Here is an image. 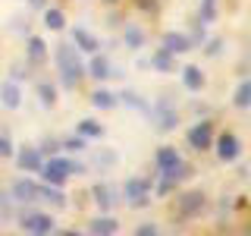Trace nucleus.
Here are the masks:
<instances>
[{
	"instance_id": "nucleus-34",
	"label": "nucleus",
	"mask_w": 251,
	"mask_h": 236,
	"mask_svg": "<svg viewBox=\"0 0 251 236\" xmlns=\"http://www.w3.org/2000/svg\"><path fill=\"white\" fill-rule=\"evenodd\" d=\"M13 154V142L10 136H0V157H10Z\"/></svg>"
},
{
	"instance_id": "nucleus-21",
	"label": "nucleus",
	"mask_w": 251,
	"mask_h": 236,
	"mask_svg": "<svg viewBox=\"0 0 251 236\" xmlns=\"http://www.w3.org/2000/svg\"><path fill=\"white\" fill-rule=\"evenodd\" d=\"M182 85L188 91H201L204 88V73H201V66H185L182 69Z\"/></svg>"
},
{
	"instance_id": "nucleus-13",
	"label": "nucleus",
	"mask_w": 251,
	"mask_h": 236,
	"mask_svg": "<svg viewBox=\"0 0 251 236\" xmlns=\"http://www.w3.org/2000/svg\"><path fill=\"white\" fill-rule=\"evenodd\" d=\"M41 148H22L19 154H16V164H19V170L25 173H38V167H41Z\"/></svg>"
},
{
	"instance_id": "nucleus-30",
	"label": "nucleus",
	"mask_w": 251,
	"mask_h": 236,
	"mask_svg": "<svg viewBox=\"0 0 251 236\" xmlns=\"http://www.w3.org/2000/svg\"><path fill=\"white\" fill-rule=\"evenodd\" d=\"M85 142H88V139H82V136H69V139H63V142H60V148H66V151H85Z\"/></svg>"
},
{
	"instance_id": "nucleus-25",
	"label": "nucleus",
	"mask_w": 251,
	"mask_h": 236,
	"mask_svg": "<svg viewBox=\"0 0 251 236\" xmlns=\"http://www.w3.org/2000/svg\"><path fill=\"white\" fill-rule=\"evenodd\" d=\"M75 129H78L82 139H104V126H100L98 120H82Z\"/></svg>"
},
{
	"instance_id": "nucleus-7",
	"label": "nucleus",
	"mask_w": 251,
	"mask_h": 236,
	"mask_svg": "<svg viewBox=\"0 0 251 236\" xmlns=\"http://www.w3.org/2000/svg\"><path fill=\"white\" fill-rule=\"evenodd\" d=\"M19 227H22L25 233H38V236L57 230L53 217H50V214H38V211H28V214H22V217H19Z\"/></svg>"
},
{
	"instance_id": "nucleus-12",
	"label": "nucleus",
	"mask_w": 251,
	"mask_h": 236,
	"mask_svg": "<svg viewBox=\"0 0 251 236\" xmlns=\"http://www.w3.org/2000/svg\"><path fill=\"white\" fill-rule=\"evenodd\" d=\"M160 44H163V51H170V54H185V51H192V41H188V35H182V31H163Z\"/></svg>"
},
{
	"instance_id": "nucleus-11",
	"label": "nucleus",
	"mask_w": 251,
	"mask_h": 236,
	"mask_svg": "<svg viewBox=\"0 0 251 236\" xmlns=\"http://www.w3.org/2000/svg\"><path fill=\"white\" fill-rule=\"evenodd\" d=\"M85 76H91V79H98V82H104V79H110V76H120L113 66H110V60L104 57V54H94L91 57V63H88V69H85Z\"/></svg>"
},
{
	"instance_id": "nucleus-31",
	"label": "nucleus",
	"mask_w": 251,
	"mask_h": 236,
	"mask_svg": "<svg viewBox=\"0 0 251 236\" xmlns=\"http://www.w3.org/2000/svg\"><path fill=\"white\" fill-rule=\"evenodd\" d=\"M204 38H207V31H204V22H195V31L188 35V41H192V47H195V44H204Z\"/></svg>"
},
{
	"instance_id": "nucleus-35",
	"label": "nucleus",
	"mask_w": 251,
	"mask_h": 236,
	"mask_svg": "<svg viewBox=\"0 0 251 236\" xmlns=\"http://www.w3.org/2000/svg\"><path fill=\"white\" fill-rule=\"evenodd\" d=\"M135 6L145 13H157V0H135Z\"/></svg>"
},
{
	"instance_id": "nucleus-20",
	"label": "nucleus",
	"mask_w": 251,
	"mask_h": 236,
	"mask_svg": "<svg viewBox=\"0 0 251 236\" xmlns=\"http://www.w3.org/2000/svg\"><path fill=\"white\" fill-rule=\"evenodd\" d=\"M151 66L154 69H160V73H173V69H176V54H170V51H154L151 54Z\"/></svg>"
},
{
	"instance_id": "nucleus-9",
	"label": "nucleus",
	"mask_w": 251,
	"mask_h": 236,
	"mask_svg": "<svg viewBox=\"0 0 251 236\" xmlns=\"http://www.w3.org/2000/svg\"><path fill=\"white\" fill-rule=\"evenodd\" d=\"M179 164H182V157H179V151L173 145H160V148H157V154H154L157 173H170L173 167H179Z\"/></svg>"
},
{
	"instance_id": "nucleus-29",
	"label": "nucleus",
	"mask_w": 251,
	"mask_h": 236,
	"mask_svg": "<svg viewBox=\"0 0 251 236\" xmlns=\"http://www.w3.org/2000/svg\"><path fill=\"white\" fill-rule=\"evenodd\" d=\"M120 101H123V104H129L132 110H141V114L148 110V101H141V94H135V91H123Z\"/></svg>"
},
{
	"instance_id": "nucleus-28",
	"label": "nucleus",
	"mask_w": 251,
	"mask_h": 236,
	"mask_svg": "<svg viewBox=\"0 0 251 236\" xmlns=\"http://www.w3.org/2000/svg\"><path fill=\"white\" fill-rule=\"evenodd\" d=\"M217 19V0H201V13H198V22H214Z\"/></svg>"
},
{
	"instance_id": "nucleus-18",
	"label": "nucleus",
	"mask_w": 251,
	"mask_h": 236,
	"mask_svg": "<svg viewBox=\"0 0 251 236\" xmlns=\"http://www.w3.org/2000/svg\"><path fill=\"white\" fill-rule=\"evenodd\" d=\"M38 202H50L53 208H66V195H63L57 186H50V183L38 186Z\"/></svg>"
},
{
	"instance_id": "nucleus-15",
	"label": "nucleus",
	"mask_w": 251,
	"mask_h": 236,
	"mask_svg": "<svg viewBox=\"0 0 251 236\" xmlns=\"http://www.w3.org/2000/svg\"><path fill=\"white\" fill-rule=\"evenodd\" d=\"M145 29L135 26V22H126V29H123V44L129 47V51H141L145 47Z\"/></svg>"
},
{
	"instance_id": "nucleus-39",
	"label": "nucleus",
	"mask_w": 251,
	"mask_h": 236,
	"mask_svg": "<svg viewBox=\"0 0 251 236\" xmlns=\"http://www.w3.org/2000/svg\"><path fill=\"white\" fill-rule=\"evenodd\" d=\"M28 3L35 6V10H44V6H47V0H28Z\"/></svg>"
},
{
	"instance_id": "nucleus-8",
	"label": "nucleus",
	"mask_w": 251,
	"mask_h": 236,
	"mask_svg": "<svg viewBox=\"0 0 251 236\" xmlns=\"http://www.w3.org/2000/svg\"><path fill=\"white\" fill-rule=\"evenodd\" d=\"M207 208V202H204V192H185V195H179L176 199V211H179V217H198L201 211Z\"/></svg>"
},
{
	"instance_id": "nucleus-36",
	"label": "nucleus",
	"mask_w": 251,
	"mask_h": 236,
	"mask_svg": "<svg viewBox=\"0 0 251 236\" xmlns=\"http://www.w3.org/2000/svg\"><path fill=\"white\" fill-rule=\"evenodd\" d=\"M135 233H138V236H154V233H157V227H154V224H141Z\"/></svg>"
},
{
	"instance_id": "nucleus-27",
	"label": "nucleus",
	"mask_w": 251,
	"mask_h": 236,
	"mask_svg": "<svg viewBox=\"0 0 251 236\" xmlns=\"http://www.w3.org/2000/svg\"><path fill=\"white\" fill-rule=\"evenodd\" d=\"M38 101H41L44 107H53L57 104V88H53L50 82H38Z\"/></svg>"
},
{
	"instance_id": "nucleus-32",
	"label": "nucleus",
	"mask_w": 251,
	"mask_h": 236,
	"mask_svg": "<svg viewBox=\"0 0 251 236\" xmlns=\"http://www.w3.org/2000/svg\"><path fill=\"white\" fill-rule=\"evenodd\" d=\"M94 161H98V167H113V164H116V154L113 151H100Z\"/></svg>"
},
{
	"instance_id": "nucleus-2",
	"label": "nucleus",
	"mask_w": 251,
	"mask_h": 236,
	"mask_svg": "<svg viewBox=\"0 0 251 236\" xmlns=\"http://www.w3.org/2000/svg\"><path fill=\"white\" fill-rule=\"evenodd\" d=\"M145 114L151 117V123H154L157 132H173L179 126V110H176V104H173L167 94H163V98H157L154 104H148Z\"/></svg>"
},
{
	"instance_id": "nucleus-33",
	"label": "nucleus",
	"mask_w": 251,
	"mask_h": 236,
	"mask_svg": "<svg viewBox=\"0 0 251 236\" xmlns=\"http://www.w3.org/2000/svg\"><path fill=\"white\" fill-rule=\"evenodd\" d=\"M220 47H223V41H220V38H210L207 47H204V54H207V57H217V54H220Z\"/></svg>"
},
{
	"instance_id": "nucleus-24",
	"label": "nucleus",
	"mask_w": 251,
	"mask_h": 236,
	"mask_svg": "<svg viewBox=\"0 0 251 236\" xmlns=\"http://www.w3.org/2000/svg\"><path fill=\"white\" fill-rule=\"evenodd\" d=\"M44 29H50V31L66 29V16H63V10H47L44 6Z\"/></svg>"
},
{
	"instance_id": "nucleus-19",
	"label": "nucleus",
	"mask_w": 251,
	"mask_h": 236,
	"mask_svg": "<svg viewBox=\"0 0 251 236\" xmlns=\"http://www.w3.org/2000/svg\"><path fill=\"white\" fill-rule=\"evenodd\" d=\"M25 54H28V60H31V63H44V60H47V44H44V38L28 35V41H25Z\"/></svg>"
},
{
	"instance_id": "nucleus-4",
	"label": "nucleus",
	"mask_w": 251,
	"mask_h": 236,
	"mask_svg": "<svg viewBox=\"0 0 251 236\" xmlns=\"http://www.w3.org/2000/svg\"><path fill=\"white\" fill-rule=\"evenodd\" d=\"M120 195L126 199V205H132V208H145V205L151 202V179H145V177L126 179L123 189H120Z\"/></svg>"
},
{
	"instance_id": "nucleus-14",
	"label": "nucleus",
	"mask_w": 251,
	"mask_h": 236,
	"mask_svg": "<svg viewBox=\"0 0 251 236\" xmlns=\"http://www.w3.org/2000/svg\"><path fill=\"white\" fill-rule=\"evenodd\" d=\"M73 44L78 47V51H85V54H98V47H100L98 38H94L88 29H82V26L73 29Z\"/></svg>"
},
{
	"instance_id": "nucleus-37",
	"label": "nucleus",
	"mask_w": 251,
	"mask_h": 236,
	"mask_svg": "<svg viewBox=\"0 0 251 236\" xmlns=\"http://www.w3.org/2000/svg\"><path fill=\"white\" fill-rule=\"evenodd\" d=\"M44 151L57 154V151H60V142H57V139H44Z\"/></svg>"
},
{
	"instance_id": "nucleus-10",
	"label": "nucleus",
	"mask_w": 251,
	"mask_h": 236,
	"mask_svg": "<svg viewBox=\"0 0 251 236\" xmlns=\"http://www.w3.org/2000/svg\"><path fill=\"white\" fill-rule=\"evenodd\" d=\"M91 192H94V202H98V208H100V211H110L116 202H120V189L110 186V183H98V186L91 189Z\"/></svg>"
},
{
	"instance_id": "nucleus-38",
	"label": "nucleus",
	"mask_w": 251,
	"mask_h": 236,
	"mask_svg": "<svg viewBox=\"0 0 251 236\" xmlns=\"http://www.w3.org/2000/svg\"><path fill=\"white\" fill-rule=\"evenodd\" d=\"M242 73H251V47L245 51V60H242Z\"/></svg>"
},
{
	"instance_id": "nucleus-5",
	"label": "nucleus",
	"mask_w": 251,
	"mask_h": 236,
	"mask_svg": "<svg viewBox=\"0 0 251 236\" xmlns=\"http://www.w3.org/2000/svg\"><path fill=\"white\" fill-rule=\"evenodd\" d=\"M185 142H188V148H195V151H207V148H214V123H210V120H198L192 129L185 132Z\"/></svg>"
},
{
	"instance_id": "nucleus-26",
	"label": "nucleus",
	"mask_w": 251,
	"mask_h": 236,
	"mask_svg": "<svg viewBox=\"0 0 251 236\" xmlns=\"http://www.w3.org/2000/svg\"><path fill=\"white\" fill-rule=\"evenodd\" d=\"M120 227H116V220L113 217H94L91 224H88V233H104V236H110V233H116Z\"/></svg>"
},
{
	"instance_id": "nucleus-23",
	"label": "nucleus",
	"mask_w": 251,
	"mask_h": 236,
	"mask_svg": "<svg viewBox=\"0 0 251 236\" xmlns=\"http://www.w3.org/2000/svg\"><path fill=\"white\" fill-rule=\"evenodd\" d=\"M232 104L239 110L251 107V79H242V82H239V88H235V94H232Z\"/></svg>"
},
{
	"instance_id": "nucleus-22",
	"label": "nucleus",
	"mask_w": 251,
	"mask_h": 236,
	"mask_svg": "<svg viewBox=\"0 0 251 236\" xmlns=\"http://www.w3.org/2000/svg\"><path fill=\"white\" fill-rule=\"evenodd\" d=\"M91 104L98 107V110H113L116 104H120V98H116L113 91H107V88H98L91 94Z\"/></svg>"
},
{
	"instance_id": "nucleus-17",
	"label": "nucleus",
	"mask_w": 251,
	"mask_h": 236,
	"mask_svg": "<svg viewBox=\"0 0 251 236\" xmlns=\"http://www.w3.org/2000/svg\"><path fill=\"white\" fill-rule=\"evenodd\" d=\"M0 104H3L6 110H16L22 104V91H19L16 82H3V85H0Z\"/></svg>"
},
{
	"instance_id": "nucleus-16",
	"label": "nucleus",
	"mask_w": 251,
	"mask_h": 236,
	"mask_svg": "<svg viewBox=\"0 0 251 236\" xmlns=\"http://www.w3.org/2000/svg\"><path fill=\"white\" fill-rule=\"evenodd\" d=\"M10 192L13 202H38V183H31V179H16Z\"/></svg>"
},
{
	"instance_id": "nucleus-1",
	"label": "nucleus",
	"mask_w": 251,
	"mask_h": 236,
	"mask_svg": "<svg viewBox=\"0 0 251 236\" xmlns=\"http://www.w3.org/2000/svg\"><path fill=\"white\" fill-rule=\"evenodd\" d=\"M53 60H57V66H60L63 85H66V88H75V85L82 82V76H85V63L78 57V47L75 44H57Z\"/></svg>"
},
{
	"instance_id": "nucleus-3",
	"label": "nucleus",
	"mask_w": 251,
	"mask_h": 236,
	"mask_svg": "<svg viewBox=\"0 0 251 236\" xmlns=\"http://www.w3.org/2000/svg\"><path fill=\"white\" fill-rule=\"evenodd\" d=\"M44 183L50 186H63L69 177H73V161L69 157H60V154H50V161H41V167H38Z\"/></svg>"
},
{
	"instance_id": "nucleus-40",
	"label": "nucleus",
	"mask_w": 251,
	"mask_h": 236,
	"mask_svg": "<svg viewBox=\"0 0 251 236\" xmlns=\"http://www.w3.org/2000/svg\"><path fill=\"white\" fill-rule=\"evenodd\" d=\"M107 3H116V0H107Z\"/></svg>"
},
{
	"instance_id": "nucleus-6",
	"label": "nucleus",
	"mask_w": 251,
	"mask_h": 236,
	"mask_svg": "<svg viewBox=\"0 0 251 236\" xmlns=\"http://www.w3.org/2000/svg\"><path fill=\"white\" fill-rule=\"evenodd\" d=\"M214 148H217V157L223 164H232L235 157L242 154V142H239L235 132H220V136L214 139Z\"/></svg>"
}]
</instances>
